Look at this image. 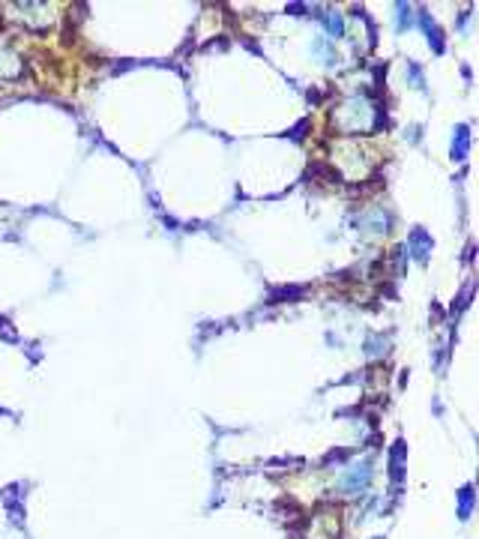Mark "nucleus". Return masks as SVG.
Instances as JSON below:
<instances>
[{"instance_id": "f257e3e1", "label": "nucleus", "mask_w": 479, "mask_h": 539, "mask_svg": "<svg viewBox=\"0 0 479 539\" xmlns=\"http://www.w3.org/2000/svg\"><path fill=\"white\" fill-rule=\"evenodd\" d=\"M368 480H372V464L363 462V464H354L350 471L339 480V489L345 491V494H359L368 485Z\"/></svg>"}, {"instance_id": "f03ea898", "label": "nucleus", "mask_w": 479, "mask_h": 539, "mask_svg": "<svg viewBox=\"0 0 479 539\" xmlns=\"http://www.w3.org/2000/svg\"><path fill=\"white\" fill-rule=\"evenodd\" d=\"M467 141H471V138H467V129L462 126V129H458V141H453V156H455V159H464Z\"/></svg>"}, {"instance_id": "7ed1b4c3", "label": "nucleus", "mask_w": 479, "mask_h": 539, "mask_svg": "<svg viewBox=\"0 0 479 539\" xmlns=\"http://www.w3.org/2000/svg\"><path fill=\"white\" fill-rule=\"evenodd\" d=\"M471 507H473V489L467 485V489H462V518L471 516Z\"/></svg>"}, {"instance_id": "20e7f679", "label": "nucleus", "mask_w": 479, "mask_h": 539, "mask_svg": "<svg viewBox=\"0 0 479 539\" xmlns=\"http://www.w3.org/2000/svg\"><path fill=\"white\" fill-rule=\"evenodd\" d=\"M327 27H330V30L336 33V36H341V18H332V15H330V18H327Z\"/></svg>"}]
</instances>
